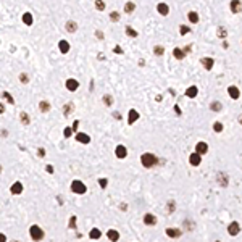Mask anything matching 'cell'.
<instances>
[{
  "instance_id": "obj_24",
  "label": "cell",
  "mask_w": 242,
  "mask_h": 242,
  "mask_svg": "<svg viewBox=\"0 0 242 242\" xmlns=\"http://www.w3.org/2000/svg\"><path fill=\"white\" fill-rule=\"evenodd\" d=\"M39 108H41V111H49L50 110V103L45 102V100H42V102L39 103Z\"/></svg>"
},
{
  "instance_id": "obj_32",
  "label": "cell",
  "mask_w": 242,
  "mask_h": 242,
  "mask_svg": "<svg viewBox=\"0 0 242 242\" xmlns=\"http://www.w3.org/2000/svg\"><path fill=\"white\" fill-rule=\"evenodd\" d=\"M163 52H165V49H163L161 45H155V49H154L155 55H163Z\"/></svg>"
},
{
  "instance_id": "obj_29",
  "label": "cell",
  "mask_w": 242,
  "mask_h": 242,
  "mask_svg": "<svg viewBox=\"0 0 242 242\" xmlns=\"http://www.w3.org/2000/svg\"><path fill=\"white\" fill-rule=\"evenodd\" d=\"M226 36H228V31L224 29V27H221V26H219V27H218V37H221V39H224V37H226Z\"/></svg>"
},
{
  "instance_id": "obj_8",
  "label": "cell",
  "mask_w": 242,
  "mask_h": 242,
  "mask_svg": "<svg viewBox=\"0 0 242 242\" xmlns=\"http://www.w3.org/2000/svg\"><path fill=\"white\" fill-rule=\"evenodd\" d=\"M200 160H202V157L199 154H192V155L189 157V161H190V165H192V166L200 165Z\"/></svg>"
},
{
  "instance_id": "obj_37",
  "label": "cell",
  "mask_w": 242,
  "mask_h": 242,
  "mask_svg": "<svg viewBox=\"0 0 242 242\" xmlns=\"http://www.w3.org/2000/svg\"><path fill=\"white\" fill-rule=\"evenodd\" d=\"M110 18H111V21H118V20H120V13H118V12L110 13Z\"/></svg>"
},
{
  "instance_id": "obj_50",
  "label": "cell",
  "mask_w": 242,
  "mask_h": 242,
  "mask_svg": "<svg viewBox=\"0 0 242 242\" xmlns=\"http://www.w3.org/2000/svg\"><path fill=\"white\" fill-rule=\"evenodd\" d=\"M174 111H176L178 115H181V110H179V107H178V105H174Z\"/></svg>"
},
{
  "instance_id": "obj_14",
  "label": "cell",
  "mask_w": 242,
  "mask_h": 242,
  "mask_svg": "<svg viewBox=\"0 0 242 242\" xmlns=\"http://www.w3.org/2000/svg\"><path fill=\"white\" fill-rule=\"evenodd\" d=\"M144 223L145 224H150V226H154V224L157 223V218L154 215H150V213H147V215L144 216Z\"/></svg>"
},
{
  "instance_id": "obj_52",
  "label": "cell",
  "mask_w": 242,
  "mask_h": 242,
  "mask_svg": "<svg viewBox=\"0 0 242 242\" xmlns=\"http://www.w3.org/2000/svg\"><path fill=\"white\" fill-rule=\"evenodd\" d=\"M168 207H170V208H168V211H173V202H170V204H168Z\"/></svg>"
},
{
  "instance_id": "obj_55",
  "label": "cell",
  "mask_w": 242,
  "mask_h": 242,
  "mask_svg": "<svg viewBox=\"0 0 242 242\" xmlns=\"http://www.w3.org/2000/svg\"><path fill=\"white\" fill-rule=\"evenodd\" d=\"M218 242H219V240H218Z\"/></svg>"
},
{
  "instance_id": "obj_12",
  "label": "cell",
  "mask_w": 242,
  "mask_h": 242,
  "mask_svg": "<svg viewBox=\"0 0 242 242\" xmlns=\"http://www.w3.org/2000/svg\"><path fill=\"white\" fill-rule=\"evenodd\" d=\"M242 10V3L237 2V0H234V2H231V12L233 13H239Z\"/></svg>"
},
{
  "instance_id": "obj_27",
  "label": "cell",
  "mask_w": 242,
  "mask_h": 242,
  "mask_svg": "<svg viewBox=\"0 0 242 242\" xmlns=\"http://www.w3.org/2000/svg\"><path fill=\"white\" fill-rule=\"evenodd\" d=\"M134 8H136V3H134V2H128V3L125 5V12H126V13H131Z\"/></svg>"
},
{
  "instance_id": "obj_38",
  "label": "cell",
  "mask_w": 242,
  "mask_h": 242,
  "mask_svg": "<svg viewBox=\"0 0 242 242\" xmlns=\"http://www.w3.org/2000/svg\"><path fill=\"white\" fill-rule=\"evenodd\" d=\"M2 95H3V97H5V99H7V100H8V102H10V103H12V105H13V103H15V100H13V99H12V95H10V94H8V92H3V94H2Z\"/></svg>"
},
{
  "instance_id": "obj_23",
  "label": "cell",
  "mask_w": 242,
  "mask_h": 242,
  "mask_svg": "<svg viewBox=\"0 0 242 242\" xmlns=\"http://www.w3.org/2000/svg\"><path fill=\"white\" fill-rule=\"evenodd\" d=\"M173 55H174L178 60H182V58H184V52H182L181 49H174V50H173Z\"/></svg>"
},
{
  "instance_id": "obj_33",
  "label": "cell",
  "mask_w": 242,
  "mask_h": 242,
  "mask_svg": "<svg viewBox=\"0 0 242 242\" xmlns=\"http://www.w3.org/2000/svg\"><path fill=\"white\" fill-rule=\"evenodd\" d=\"M20 118H21V121H23L24 125H29V116H27V113H24V111H23V113L20 115Z\"/></svg>"
},
{
  "instance_id": "obj_17",
  "label": "cell",
  "mask_w": 242,
  "mask_h": 242,
  "mask_svg": "<svg viewBox=\"0 0 242 242\" xmlns=\"http://www.w3.org/2000/svg\"><path fill=\"white\" fill-rule=\"evenodd\" d=\"M157 10H158L160 15H163V16H166V15H168V12H170V8H168V5H166V3H158Z\"/></svg>"
},
{
  "instance_id": "obj_53",
  "label": "cell",
  "mask_w": 242,
  "mask_h": 242,
  "mask_svg": "<svg viewBox=\"0 0 242 242\" xmlns=\"http://www.w3.org/2000/svg\"><path fill=\"white\" fill-rule=\"evenodd\" d=\"M239 123H240V125H242V116H240V118H239Z\"/></svg>"
},
{
  "instance_id": "obj_10",
  "label": "cell",
  "mask_w": 242,
  "mask_h": 242,
  "mask_svg": "<svg viewBox=\"0 0 242 242\" xmlns=\"http://www.w3.org/2000/svg\"><path fill=\"white\" fill-rule=\"evenodd\" d=\"M228 92H229V97H231V99H239V95H240L239 89L236 87V86H231V87L228 89Z\"/></svg>"
},
{
  "instance_id": "obj_40",
  "label": "cell",
  "mask_w": 242,
  "mask_h": 242,
  "mask_svg": "<svg viewBox=\"0 0 242 242\" xmlns=\"http://www.w3.org/2000/svg\"><path fill=\"white\" fill-rule=\"evenodd\" d=\"M70 228H73V229L76 228V216H71L70 218Z\"/></svg>"
},
{
  "instance_id": "obj_45",
  "label": "cell",
  "mask_w": 242,
  "mask_h": 242,
  "mask_svg": "<svg viewBox=\"0 0 242 242\" xmlns=\"http://www.w3.org/2000/svg\"><path fill=\"white\" fill-rule=\"evenodd\" d=\"M115 53H118V55H121V53H123V49H121L120 45H116V47H115Z\"/></svg>"
},
{
  "instance_id": "obj_30",
  "label": "cell",
  "mask_w": 242,
  "mask_h": 242,
  "mask_svg": "<svg viewBox=\"0 0 242 242\" xmlns=\"http://www.w3.org/2000/svg\"><path fill=\"white\" fill-rule=\"evenodd\" d=\"M189 20H190V23H197V21H199V15H197L195 12H190L189 13Z\"/></svg>"
},
{
  "instance_id": "obj_41",
  "label": "cell",
  "mask_w": 242,
  "mask_h": 242,
  "mask_svg": "<svg viewBox=\"0 0 242 242\" xmlns=\"http://www.w3.org/2000/svg\"><path fill=\"white\" fill-rule=\"evenodd\" d=\"M99 184H100V187H107V184H108V181H107L105 178H102V179H99Z\"/></svg>"
},
{
  "instance_id": "obj_35",
  "label": "cell",
  "mask_w": 242,
  "mask_h": 242,
  "mask_svg": "<svg viewBox=\"0 0 242 242\" xmlns=\"http://www.w3.org/2000/svg\"><path fill=\"white\" fill-rule=\"evenodd\" d=\"M213 129H215L216 132H221V131H223V125H221L219 121H216L215 125H213Z\"/></svg>"
},
{
  "instance_id": "obj_44",
  "label": "cell",
  "mask_w": 242,
  "mask_h": 242,
  "mask_svg": "<svg viewBox=\"0 0 242 242\" xmlns=\"http://www.w3.org/2000/svg\"><path fill=\"white\" fill-rule=\"evenodd\" d=\"M71 132H73V128H65V137H70L71 136Z\"/></svg>"
},
{
  "instance_id": "obj_25",
  "label": "cell",
  "mask_w": 242,
  "mask_h": 242,
  "mask_svg": "<svg viewBox=\"0 0 242 242\" xmlns=\"http://www.w3.org/2000/svg\"><path fill=\"white\" fill-rule=\"evenodd\" d=\"M23 23L24 24H32V15L31 13H24L23 15Z\"/></svg>"
},
{
  "instance_id": "obj_46",
  "label": "cell",
  "mask_w": 242,
  "mask_h": 242,
  "mask_svg": "<svg viewBox=\"0 0 242 242\" xmlns=\"http://www.w3.org/2000/svg\"><path fill=\"white\" fill-rule=\"evenodd\" d=\"M37 154H39V157H44V155H45V150H44V149H39Z\"/></svg>"
},
{
  "instance_id": "obj_48",
  "label": "cell",
  "mask_w": 242,
  "mask_h": 242,
  "mask_svg": "<svg viewBox=\"0 0 242 242\" xmlns=\"http://www.w3.org/2000/svg\"><path fill=\"white\" fill-rule=\"evenodd\" d=\"M113 116L116 118V120H121V115H120V113H118V111H115V113H113Z\"/></svg>"
},
{
  "instance_id": "obj_21",
  "label": "cell",
  "mask_w": 242,
  "mask_h": 242,
  "mask_svg": "<svg viewBox=\"0 0 242 242\" xmlns=\"http://www.w3.org/2000/svg\"><path fill=\"white\" fill-rule=\"evenodd\" d=\"M76 29H78V24L74 21H68V23H66V31L68 32H74Z\"/></svg>"
},
{
  "instance_id": "obj_5",
  "label": "cell",
  "mask_w": 242,
  "mask_h": 242,
  "mask_svg": "<svg viewBox=\"0 0 242 242\" xmlns=\"http://www.w3.org/2000/svg\"><path fill=\"white\" fill-rule=\"evenodd\" d=\"M207 152H208V145L205 142H199V144L195 145V154L204 155V154H207Z\"/></svg>"
},
{
  "instance_id": "obj_54",
  "label": "cell",
  "mask_w": 242,
  "mask_h": 242,
  "mask_svg": "<svg viewBox=\"0 0 242 242\" xmlns=\"http://www.w3.org/2000/svg\"><path fill=\"white\" fill-rule=\"evenodd\" d=\"M12 242H18V240H12Z\"/></svg>"
},
{
  "instance_id": "obj_18",
  "label": "cell",
  "mask_w": 242,
  "mask_h": 242,
  "mask_svg": "<svg viewBox=\"0 0 242 242\" xmlns=\"http://www.w3.org/2000/svg\"><path fill=\"white\" fill-rule=\"evenodd\" d=\"M137 118H139V113H137L136 110H129V118H128V123H129V125H132V123L136 121Z\"/></svg>"
},
{
  "instance_id": "obj_1",
  "label": "cell",
  "mask_w": 242,
  "mask_h": 242,
  "mask_svg": "<svg viewBox=\"0 0 242 242\" xmlns=\"http://www.w3.org/2000/svg\"><path fill=\"white\" fill-rule=\"evenodd\" d=\"M140 160H142V165H144L145 168H152L154 165H157V163L160 161L154 154H144L142 157H140Z\"/></svg>"
},
{
  "instance_id": "obj_13",
  "label": "cell",
  "mask_w": 242,
  "mask_h": 242,
  "mask_svg": "<svg viewBox=\"0 0 242 242\" xmlns=\"http://www.w3.org/2000/svg\"><path fill=\"white\" fill-rule=\"evenodd\" d=\"M200 63L204 65L207 70H211V68H213V58H208V57H205V58H200Z\"/></svg>"
},
{
  "instance_id": "obj_9",
  "label": "cell",
  "mask_w": 242,
  "mask_h": 242,
  "mask_svg": "<svg viewBox=\"0 0 242 242\" xmlns=\"http://www.w3.org/2000/svg\"><path fill=\"white\" fill-rule=\"evenodd\" d=\"M58 49H60L61 53H68V50H70L68 41H60V42H58Z\"/></svg>"
},
{
  "instance_id": "obj_47",
  "label": "cell",
  "mask_w": 242,
  "mask_h": 242,
  "mask_svg": "<svg viewBox=\"0 0 242 242\" xmlns=\"http://www.w3.org/2000/svg\"><path fill=\"white\" fill-rule=\"evenodd\" d=\"M95 36H97L99 39H103V34H102V32H100V31H97V32H95Z\"/></svg>"
},
{
  "instance_id": "obj_19",
  "label": "cell",
  "mask_w": 242,
  "mask_h": 242,
  "mask_svg": "<svg viewBox=\"0 0 242 242\" xmlns=\"http://www.w3.org/2000/svg\"><path fill=\"white\" fill-rule=\"evenodd\" d=\"M197 92H199V89H197L195 86H190L187 91H186V95H187V97H190V99H194L195 95H197Z\"/></svg>"
},
{
  "instance_id": "obj_15",
  "label": "cell",
  "mask_w": 242,
  "mask_h": 242,
  "mask_svg": "<svg viewBox=\"0 0 242 242\" xmlns=\"http://www.w3.org/2000/svg\"><path fill=\"white\" fill-rule=\"evenodd\" d=\"M107 236H108V239L113 240V242H116L118 239H120V234H118V231H115V229H108Z\"/></svg>"
},
{
  "instance_id": "obj_34",
  "label": "cell",
  "mask_w": 242,
  "mask_h": 242,
  "mask_svg": "<svg viewBox=\"0 0 242 242\" xmlns=\"http://www.w3.org/2000/svg\"><path fill=\"white\" fill-rule=\"evenodd\" d=\"M103 103H105V105H111V103H113L111 95H103Z\"/></svg>"
},
{
  "instance_id": "obj_22",
  "label": "cell",
  "mask_w": 242,
  "mask_h": 242,
  "mask_svg": "<svg viewBox=\"0 0 242 242\" xmlns=\"http://www.w3.org/2000/svg\"><path fill=\"white\" fill-rule=\"evenodd\" d=\"M73 108H74V107H73V103H71V102H70V103H66V105H65V110H63L65 116H70V115H71V111H73Z\"/></svg>"
},
{
  "instance_id": "obj_28",
  "label": "cell",
  "mask_w": 242,
  "mask_h": 242,
  "mask_svg": "<svg viewBox=\"0 0 242 242\" xmlns=\"http://www.w3.org/2000/svg\"><path fill=\"white\" fill-rule=\"evenodd\" d=\"M89 236H91V239H99V237H100V231H99L97 228H94Z\"/></svg>"
},
{
  "instance_id": "obj_49",
  "label": "cell",
  "mask_w": 242,
  "mask_h": 242,
  "mask_svg": "<svg viewBox=\"0 0 242 242\" xmlns=\"http://www.w3.org/2000/svg\"><path fill=\"white\" fill-rule=\"evenodd\" d=\"M47 173H53V166H52V165L47 166Z\"/></svg>"
},
{
  "instance_id": "obj_6",
  "label": "cell",
  "mask_w": 242,
  "mask_h": 242,
  "mask_svg": "<svg viewBox=\"0 0 242 242\" xmlns=\"http://www.w3.org/2000/svg\"><path fill=\"white\" fill-rule=\"evenodd\" d=\"M76 139H78V142H81V144H89L91 142V137H89L87 134H84V132H78Z\"/></svg>"
},
{
  "instance_id": "obj_3",
  "label": "cell",
  "mask_w": 242,
  "mask_h": 242,
  "mask_svg": "<svg viewBox=\"0 0 242 242\" xmlns=\"http://www.w3.org/2000/svg\"><path fill=\"white\" fill-rule=\"evenodd\" d=\"M71 190L74 194H84L87 189H86V186H84V182H81V181H78V179H76V181L71 182Z\"/></svg>"
},
{
  "instance_id": "obj_26",
  "label": "cell",
  "mask_w": 242,
  "mask_h": 242,
  "mask_svg": "<svg viewBox=\"0 0 242 242\" xmlns=\"http://www.w3.org/2000/svg\"><path fill=\"white\" fill-rule=\"evenodd\" d=\"M218 181H219V184H221V186H228V176H224L223 173H219L218 174Z\"/></svg>"
},
{
  "instance_id": "obj_51",
  "label": "cell",
  "mask_w": 242,
  "mask_h": 242,
  "mask_svg": "<svg viewBox=\"0 0 242 242\" xmlns=\"http://www.w3.org/2000/svg\"><path fill=\"white\" fill-rule=\"evenodd\" d=\"M78 125H79V121H74V125H73V131H76V128H78Z\"/></svg>"
},
{
  "instance_id": "obj_43",
  "label": "cell",
  "mask_w": 242,
  "mask_h": 242,
  "mask_svg": "<svg viewBox=\"0 0 242 242\" xmlns=\"http://www.w3.org/2000/svg\"><path fill=\"white\" fill-rule=\"evenodd\" d=\"M20 79H21V82H27V81H29V79H27V74H26V73H21V74H20Z\"/></svg>"
},
{
  "instance_id": "obj_42",
  "label": "cell",
  "mask_w": 242,
  "mask_h": 242,
  "mask_svg": "<svg viewBox=\"0 0 242 242\" xmlns=\"http://www.w3.org/2000/svg\"><path fill=\"white\" fill-rule=\"evenodd\" d=\"M95 8H97V10H103L105 8V3L103 2H95Z\"/></svg>"
},
{
  "instance_id": "obj_39",
  "label": "cell",
  "mask_w": 242,
  "mask_h": 242,
  "mask_svg": "<svg viewBox=\"0 0 242 242\" xmlns=\"http://www.w3.org/2000/svg\"><path fill=\"white\" fill-rule=\"evenodd\" d=\"M179 27H181V29H179V32H181L182 36H184V34H187V32H189V27H187V26H184V24H182V26H179Z\"/></svg>"
},
{
  "instance_id": "obj_2",
  "label": "cell",
  "mask_w": 242,
  "mask_h": 242,
  "mask_svg": "<svg viewBox=\"0 0 242 242\" xmlns=\"http://www.w3.org/2000/svg\"><path fill=\"white\" fill-rule=\"evenodd\" d=\"M29 234H31L32 240H41V239L44 237V231L39 228V226H36V224L29 228Z\"/></svg>"
},
{
  "instance_id": "obj_36",
  "label": "cell",
  "mask_w": 242,
  "mask_h": 242,
  "mask_svg": "<svg viewBox=\"0 0 242 242\" xmlns=\"http://www.w3.org/2000/svg\"><path fill=\"white\" fill-rule=\"evenodd\" d=\"M211 110L219 111V110H221V103H219V102H213V103H211Z\"/></svg>"
},
{
  "instance_id": "obj_16",
  "label": "cell",
  "mask_w": 242,
  "mask_h": 242,
  "mask_svg": "<svg viewBox=\"0 0 242 242\" xmlns=\"http://www.w3.org/2000/svg\"><path fill=\"white\" fill-rule=\"evenodd\" d=\"M10 190H12V194H21V192H23V184H21V182H15Z\"/></svg>"
},
{
  "instance_id": "obj_11",
  "label": "cell",
  "mask_w": 242,
  "mask_h": 242,
  "mask_svg": "<svg viewBox=\"0 0 242 242\" xmlns=\"http://www.w3.org/2000/svg\"><path fill=\"white\" fill-rule=\"evenodd\" d=\"M79 87V82L76 79H68L66 81V89H70V91H76V89Z\"/></svg>"
},
{
  "instance_id": "obj_31",
  "label": "cell",
  "mask_w": 242,
  "mask_h": 242,
  "mask_svg": "<svg viewBox=\"0 0 242 242\" xmlns=\"http://www.w3.org/2000/svg\"><path fill=\"white\" fill-rule=\"evenodd\" d=\"M126 34H128L129 37H137V31H134L132 27L128 26V27H126Z\"/></svg>"
},
{
  "instance_id": "obj_20",
  "label": "cell",
  "mask_w": 242,
  "mask_h": 242,
  "mask_svg": "<svg viewBox=\"0 0 242 242\" xmlns=\"http://www.w3.org/2000/svg\"><path fill=\"white\" fill-rule=\"evenodd\" d=\"M166 234L170 236V237H179V236H181V231H179V229H173V228H168V229H166Z\"/></svg>"
},
{
  "instance_id": "obj_7",
  "label": "cell",
  "mask_w": 242,
  "mask_h": 242,
  "mask_svg": "<svg viewBox=\"0 0 242 242\" xmlns=\"http://www.w3.org/2000/svg\"><path fill=\"white\" fill-rule=\"evenodd\" d=\"M115 152H116V157H118V158H125V157L128 155V150H126L125 145H118Z\"/></svg>"
},
{
  "instance_id": "obj_4",
  "label": "cell",
  "mask_w": 242,
  "mask_h": 242,
  "mask_svg": "<svg viewBox=\"0 0 242 242\" xmlns=\"http://www.w3.org/2000/svg\"><path fill=\"white\" fill-rule=\"evenodd\" d=\"M239 231H240V226H239L237 221H233V223H231L229 226H228V233H229L231 236H237Z\"/></svg>"
}]
</instances>
